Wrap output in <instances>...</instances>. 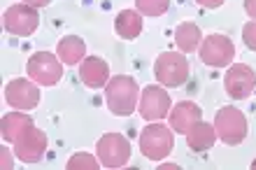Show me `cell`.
<instances>
[{
	"label": "cell",
	"instance_id": "cell-1",
	"mask_svg": "<svg viewBox=\"0 0 256 170\" xmlns=\"http://www.w3.org/2000/svg\"><path fill=\"white\" fill-rule=\"evenodd\" d=\"M140 86L130 75H116L108 82L105 88V102L108 110L116 116H128L133 114L138 102H140Z\"/></svg>",
	"mask_w": 256,
	"mask_h": 170
},
{
	"label": "cell",
	"instance_id": "cell-2",
	"mask_svg": "<svg viewBox=\"0 0 256 170\" xmlns=\"http://www.w3.org/2000/svg\"><path fill=\"white\" fill-rule=\"evenodd\" d=\"M189 61L180 52H163L154 61V77L156 82L166 88H177L189 80Z\"/></svg>",
	"mask_w": 256,
	"mask_h": 170
},
{
	"label": "cell",
	"instance_id": "cell-3",
	"mask_svg": "<svg viewBox=\"0 0 256 170\" xmlns=\"http://www.w3.org/2000/svg\"><path fill=\"white\" fill-rule=\"evenodd\" d=\"M175 147V138H172V128L163 126L158 122H152L144 126L140 133V152L149 161H163Z\"/></svg>",
	"mask_w": 256,
	"mask_h": 170
},
{
	"label": "cell",
	"instance_id": "cell-4",
	"mask_svg": "<svg viewBox=\"0 0 256 170\" xmlns=\"http://www.w3.org/2000/svg\"><path fill=\"white\" fill-rule=\"evenodd\" d=\"M26 75L40 86H56L63 77V61L52 52H35L26 63Z\"/></svg>",
	"mask_w": 256,
	"mask_h": 170
},
{
	"label": "cell",
	"instance_id": "cell-5",
	"mask_svg": "<svg viewBox=\"0 0 256 170\" xmlns=\"http://www.w3.org/2000/svg\"><path fill=\"white\" fill-rule=\"evenodd\" d=\"M214 130L224 144L236 147V144L244 142V138H247V119L238 108L226 105L214 114Z\"/></svg>",
	"mask_w": 256,
	"mask_h": 170
},
{
	"label": "cell",
	"instance_id": "cell-6",
	"mask_svg": "<svg viewBox=\"0 0 256 170\" xmlns=\"http://www.w3.org/2000/svg\"><path fill=\"white\" fill-rule=\"evenodd\" d=\"M2 26L14 38H30L40 26L38 7L26 5V2H16V5L7 7L2 14Z\"/></svg>",
	"mask_w": 256,
	"mask_h": 170
},
{
	"label": "cell",
	"instance_id": "cell-7",
	"mask_svg": "<svg viewBox=\"0 0 256 170\" xmlns=\"http://www.w3.org/2000/svg\"><path fill=\"white\" fill-rule=\"evenodd\" d=\"M96 156L102 168H124L130 161V142L122 133H105L96 142Z\"/></svg>",
	"mask_w": 256,
	"mask_h": 170
},
{
	"label": "cell",
	"instance_id": "cell-8",
	"mask_svg": "<svg viewBox=\"0 0 256 170\" xmlns=\"http://www.w3.org/2000/svg\"><path fill=\"white\" fill-rule=\"evenodd\" d=\"M236 56V44L228 35L224 33H212L205 35L200 42V61L210 68H224L230 66Z\"/></svg>",
	"mask_w": 256,
	"mask_h": 170
},
{
	"label": "cell",
	"instance_id": "cell-9",
	"mask_svg": "<svg viewBox=\"0 0 256 170\" xmlns=\"http://www.w3.org/2000/svg\"><path fill=\"white\" fill-rule=\"evenodd\" d=\"M12 144H14V156L19 161L38 164V161H42L44 152H47V136L35 124H30V126H26L19 136L14 138Z\"/></svg>",
	"mask_w": 256,
	"mask_h": 170
},
{
	"label": "cell",
	"instance_id": "cell-10",
	"mask_svg": "<svg viewBox=\"0 0 256 170\" xmlns=\"http://www.w3.org/2000/svg\"><path fill=\"white\" fill-rule=\"evenodd\" d=\"M170 94L166 91V86L161 84H152V86H144L140 94V102H138V112H140L142 119L147 122H161L170 114Z\"/></svg>",
	"mask_w": 256,
	"mask_h": 170
},
{
	"label": "cell",
	"instance_id": "cell-11",
	"mask_svg": "<svg viewBox=\"0 0 256 170\" xmlns=\"http://www.w3.org/2000/svg\"><path fill=\"white\" fill-rule=\"evenodd\" d=\"M5 100L10 108L21 110V112H30L40 102V84H35L30 77L12 80L5 86Z\"/></svg>",
	"mask_w": 256,
	"mask_h": 170
},
{
	"label": "cell",
	"instance_id": "cell-12",
	"mask_svg": "<svg viewBox=\"0 0 256 170\" xmlns=\"http://www.w3.org/2000/svg\"><path fill=\"white\" fill-rule=\"evenodd\" d=\"M224 88L233 100H244L254 94L256 88V72L247 63H233L224 75Z\"/></svg>",
	"mask_w": 256,
	"mask_h": 170
},
{
	"label": "cell",
	"instance_id": "cell-13",
	"mask_svg": "<svg viewBox=\"0 0 256 170\" xmlns=\"http://www.w3.org/2000/svg\"><path fill=\"white\" fill-rule=\"evenodd\" d=\"M168 122H170V128L175 130V133L186 136L196 124L202 122V110L194 100H182V102H177L175 108H170Z\"/></svg>",
	"mask_w": 256,
	"mask_h": 170
},
{
	"label": "cell",
	"instance_id": "cell-14",
	"mask_svg": "<svg viewBox=\"0 0 256 170\" xmlns=\"http://www.w3.org/2000/svg\"><path fill=\"white\" fill-rule=\"evenodd\" d=\"M80 80L88 88H102L110 82V66L100 56H86L80 63Z\"/></svg>",
	"mask_w": 256,
	"mask_h": 170
},
{
	"label": "cell",
	"instance_id": "cell-15",
	"mask_svg": "<svg viewBox=\"0 0 256 170\" xmlns=\"http://www.w3.org/2000/svg\"><path fill=\"white\" fill-rule=\"evenodd\" d=\"M56 54L63 61V66H80L86 58V44L77 35H66L56 44Z\"/></svg>",
	"mask_w": 256,
	"mask_h": 170
},
{
	"label": "cell",
	"instance_id": "cell-16",
	"mask_svg": "<svg viewBox=\"0 0 256 170\" xmlns=\"http://www.w3.org/2000/svg\"><path fill=\"white\" fill-rule=\"evenodd\" d=\"M114 30L122 40H135L142 33V14L138 10H122L114 19Z\"/></svg>",
	"mask_w": 256,
	"mask_h": 170
},
{
	"label": "cell",
	"instance_id": "cell-17",
	"mask_svg": "<svg viewBox=\"0 0 256 170\" xmlns=\"http://www.w3.org/2000/svg\"><path fill=\"white\" fill-rule=\"evenodd\" d=\"M200 42H202V33L194 21H182V24L175 26V44L180 47L182 54L196 52V49L200 47Z\"/></svg>",
	"mask_w": 256,
	"mask_h": 170
},
{
	"label": "cell",
	"instance_id": "cell-18",
	"mask_svg": "<svg viewBox=\"0 0 256 170\" xmlns=\"http://www.w3.org/2000/svg\"><path fill=\"white\" fill-rule=\"evenodd\" d=\"M214 142H216L214 124L198 122L194 128L186 133V144H189V150H194V152H208V150H212Z\"/></svg>",
	"mask_w": 256,
	"mask_h": 170
},
{
	"label": "cell",
	"instance_id": "cell-19",
	"mask_svg": "<svg viewBox=\"0 0 256 170\" xmlns=\"http://www.w3.org/2000/svg\"><path fill=\"white\" fill-rule=\"evenodd\" d=\"M30 124H33V116L28 114V112H21V110L5 114V116H2V124H0L2 140H5V142H12L14 138L19 136L21 130L26 128V126H30Z\"/></svg>",
	"mask_w": 256,
	"mask_h": 170
},
{
	"label": "cell",
	"instance_id": "cell-20",
	"mask_svg": "<svg viewBox=\"0 0 256 170\" xmlns=\"http://www.w3.org/2000/svg\"><path fill=\"white\" fill-rule=\"evenodd\" d=\"M170 0H135V10L142 14V16H163L168 12Z\"/></svg>",
	"mask_w": 256,
	"mask_h": 170
},
{
	"label": "cell",
	"instance_id": "cell-21",
	"mask_svg": "<svg viewBox=\"0 0 256 170\" xmlns=\"http://www.w3.org/2000/svg\"><path fill=\"white\" fill-rule=\"evenodd\" d=\"M100 166L102 164L98 161V156H91L86 152H80L68 158V170H98Z\"/></svg>",
	"mask_w": 256,
	"mask_h": 170
},
{
	"label": "cell",
	"instance_id": "cell-22",
	"mask_svg": "<svg viewBox=\"0 0 256 170\" xmlns=\"http://www.w3.org/2000/svg\"><path fill=\"white\" fill-rule=\"evenodd\" d=\"M242 42L252 49V52H256V19L247 21L242 26Z\"/></svg>",
	"mask_w": 256,
	"mask_h": 170
},
{
	"label": "cell",
	"instance_id": "cell-23",
	"mask_svg": "<svg viewBox=\"0 0 256 170\" xmlns=\"http://www.w3.org/2000/svg\"><path fill=\"white\" fill-rule=\"evenodd\" d=\"M12 152L14 150H10V147H7V144H2V147H0V168H12L14 166V156H12Z\"/></svg>",
	"mask_w": 256,
	"mask_h": 170
},
{
	"label": "cell",
	"instance_id": "cell-24",
	"mask_svg": "<svg viewBox=\"0 0 256 170\" xmlns=\"http://www.w3.org/2000/svg\"><path fill=\"white\" fill-rule=\"evenodd\" d=\"M200 7H208V10H214V7H222L226 0H196Z\"/></svg>",
	"mask_w": 256,
	"mask_h": 170
},
{
	"label": "cell",
	"instance_id": "cell-25",
	"mask_svg": "<svg viewBox=\"0 0 256 170\" xmlns=\"http://www.w3.org/2000/svg\"><path fill=\"white\" fill-rule=\"evenodd\" d=\"M244 12L250 19H256V0H244Z\"/></svg>",
	"mask_w": 256,
	"mask_h": 170
},
{
	"label": "cell",
	"instance_id": "cell-26",
	"mask_svg": "<svg viewBox=\"0 0 256 170\" xmlns=\"http://www.w3.org/2000/svg\"><path fill=\"white\" fill-rule=\"evenodd\" d=\"M21 2H26V5H33V7H38V10H40V7H47L52 0H21Z\"/></svg>",
	"mask_w": 256,
	"mask_h": 170
},
{
	"label": "cell",
	"instance_id": "cell-27",
	"mask_svg": "<svg viewBox=\"0 0 256 170\" xmlns=\"http://www.w3.org/2000/svg\"><path fill=\"white\" fill-rule=\"evenodd\" d=\"M163 168H166V170H175L177 166H175V164H166V161H163V164H161V170H163Z\"/></svg>",
	"mask_w": 256,
	"mask_h": 170
},
{
	"label": "cell",
	"instance_id": "cell-28",
	"mask_svg": "<svg viewBox=\"0 0 256 170\" xmlns=\"http://www.w3.org/2000/svg\"><path fill=\"white\" fill-rule=\"evenodd\" d=\"M252 168H254V170H256V158H254V161H252Z\"/></svg>",
	"mask_w": 256,
	"mask_h": 170
}]
</instances>
